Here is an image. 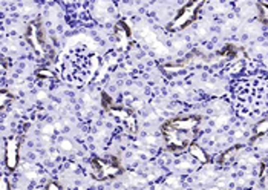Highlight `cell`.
Wrapping results in <instances>:
<instances>
[{
    "label": "cell",
    "instance_id": "8fae6325",
    "mask_svg": "<svg viewBox=\"0 0 268 190\" xmlns=\"http://www.w3.org/2000/svg\"><path fill=\"white\" fill-rule=\"evenodd\" d=\"M37 77H38V78L46 80V78H54V77H56V74L52 72L51 69H48V68H42V69H38V70H37Z\"/></svg>",
    "mask_w": 268,
    "mask_h": 190
},
{
    "label": "cell",
    "instance_id": "5b68a950",
    "mask_svg": "<svg viewBox=\"0 0 268 190\" xmlns=\"http://www.w3.org/2000/svg\"><path fill=\"white\" fill-rule=\"evenodd\" d=\"M18 146L20 142L17 138H10L6 141V148H5V161H6V168L10 170H14L18 164Z\"/></svg>",
    "mask_w": 268,
    "mask_h": 190
},
{
    "label": "cell",
    "instance_id": "9c48e42d",
    "mask_svg": "<svg viewBox=\"0 0 268 190\" xmlns=\"http://www.w3.org/2000/svg\"><path fill=\"white\" fill-rule=\"evenodd\" d=\"M258 11H259V18H260V22L264 23V25L268 26V4L260 2V4L258 5Z\"/></svg>",
    "mask_w": 268,
    "mask_h": 190
},
{
    "label": "cell",
    "instance_id": "8992f818",
    "mask_svg": "<svg viewBox=\"0 0 268 190\" xmlns=\"http://www.w3.org/2000/svg\"><path fill=\"white\" fill-rule=\"evenodd\" d=\"M240 149H242V146H233V148L224 150V152L221 154V156L218 158V162L221 164V166H228V164H232V162L234 161V158L238 156V152H239Z\"/></svg>",
    "mask_w": 268,
    "mask_h": 190
},
{
    "label": "cell",
    "instance_id": "3957f363",
    "mask_svg": "<svg viewBox=\"0 0 268 190\" xmlns=\"http://www.w3.org/2000/svg\"><path fill=\"white\" fill-rule=\"evenodd\" d=\"M92 166V174L96 180H109V178H114L116 175L121 174V168L118 166L116 160L115 158H110V160H100V158H95L92 160L90 162Z\"/></svg>",
    "mask_w": 268,
    "mask_h": 190
},
{
    "label": "cell",
    "instance_id": "277c9868",
    "mask_svg": "<svg viewBox=\"0 0 268 190\" xmlns=\"http://www.w3.org/2000/svg\"><path fill=\"white\" fill-rule=\"evenodd\" d=\"M26 40L37 56L44 57L46 43H44V38H43V31H42V26H40V22H32L30 25V28L26 31Z\"/></svg>",
    "mask_w": 268,
    "mask_h": 190
},
{
    "label": "cell",
    "instance_id": "52a82bcc",
    "mask_svg": "<svg viewBox=\"0 0 268 190\" xmlns=\"http://www.w3.org/2000/svg\"><path fill=\"white\" fill-rule=\"evenodd\" d=\"M115 34H116V42L120 46L126 48L128 46V42H129V37H130V31L129 28L124 25V23H118L116 28H115Z\"/></svg>",
    "mask_w": 268,
    "mask_h": 190
},
{
    "label": "cell",
    "instance_id": "30bf717a",
    "mask_svg": "<svg viewBox=\"0 0 268 190\" xmlns=\"http://www.w3.org/2000/svg\"><path fill=\"white\" fill-rule=\"evenodd\" d=\"M268 134V118L265 120L259 122L256 126H254V135L256 136H262V135H266Z\"/></svg>",
    "mask_w": 268,
    "mask_h": 190
},
{
    "label": "cell",
    "instance_id": "6da1fadb",
    "mask_svg": "<svg viewBox=\"0 0 268 190\" xmlns=\"http://www.w3.org/2000/svg\"><path fill=\"white\" fill-rule=\"evenodd\" d=\"M200 123H201V118L196 115L176 116L174 120L167 122L162 126V135L167 141L168 149L175 154H180L188 149V146L193 142V136Z\"/></svg>",
    "mask_w": 268,
    "mask_h": 190
},
{
    "label": "cell",
    "instance_id": "ba28073f",
    "mask_svg": "<svg viewBox=\"0 0 268 190\" xmlns=\"http://www.w3.org/2000/svg\"><path fill=\"white\" fill-rule=\"evenodd\" d=\"M188 154L200 162H207L208 161V156H207L206 150L200 144H196V142H192V144L188 146Z\"/></svg>",
    "mask_w": 268,
    "mask_h": 190
},
{
    "label": "cell",
    "instance_id": "9a60e30c",
    "mask_svg": "<svg viewBox=\"0 0 268 190\" xmlns=\"http://www.w3.org/2000/svg\"><path fill=\"white\" fill-rule=\"evenodd\" d=\"M2 190H10V186H8V182H6V178H5V176H2Z\"/></svg>",
    "mask_w": 268,
    "mask_h": 190
},
{
    "label": "cell",
    "instance_id": "7c38bea8",
    "mask_svg": "<svg viewBox=\"0 0 268 190\" xmlns=\"http://www.w3.org/2000/svg\"><path fill=\"white\" fill-rule=\"evenodd\" d=\"M11 100H12V95L11 94H8L6 90L0 92V104H2V108H5L8 104V102H11Z\"/></svg>",
    "mask_w": 268,
    "mask_h": 190
},
{
    "label": "cell",
    "instance_id": "5bb4252c",
    "mask_svg": "<svg viewBox=\"0 0 268 190\" xmlns=\"http://www.w3.org/2000/svg\"><path fill=\"white\" fill-rule=\"evenodd\" d=\"M62 187L56 182H51V184H48V190H60Z\"/></svg>",
    "mask_w": 268,
    "mask_h": 190
},
{
    "label": "cell",
    "instance_id": "4fadbf2b",
    "mask_svg": "<svg viewBox=\"0 0 268 190\" xmlns=\"http://www.w3.org/2000/svg\"><path fill=\"white\" fill-rule=\"evenodd\" d=\"M242 68H244V63H242V62L234 63V64H233V68L230 69V72H232V74H239L240 70H242Z\"/></svg>",
    "mask_w": 268,
    "mask_h": 190
},
{
    "label": "cell",
    "instance_id": "7a4b0ae2",
    "mask_svg": "<svg viewBox=\"0 0 268 190\" xmlns=\"http://www.w3.org/2000/svg\"><path fill=\"white\" fill-rule=\"evenodd\" d=\"M206 0H188L187 5L176 14V17L168 23L167 30L170 32H178L184 28H187L192 22H194V18H196L201 6L204 5Z\"/></svg>",
    "mask_w": 268,
    "mask_h": 190
}]
</instances>
